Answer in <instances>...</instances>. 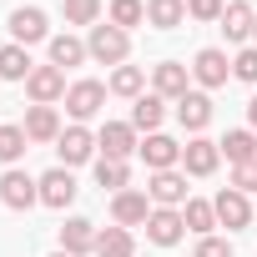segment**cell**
Masks as SVG:
<instances>
[{
  "mask_svg": "<svg viewBox=\"0 0 257 257\" xmlns=\"http://www.w3.org/2000/svg\"><path fill=\"white\" fill-rule=\"evenodd\" d=\"M86 51H91L96 66H126V56H132V36H126L121 26H111V21H101V26L86 31Z\"/></svg>",
  "mask_w": 257,
  "mask_h": 257,
  "instance_id": "obj_1",
  "label": "cell"
},
{
  "mask_svg": "<svg viewBox=\"0 0 257 257\" xmlns=\"http://www.w3.org/2000/svg\"><path fill=\"white\" fill-rule=\"evenodd\" d=\"M41 202V182L21 167H6V177H0V207H11V212H31Z\"/></svg>",
  "mask_w": 257,
  "mask_h": 257,
  "instance_id": "obj_2",
  "label": "cell"
},
{
  "mask_svg": "<svg viewBox=\"0 0 257 257\" xmlns=\"http://www.w3.org/2000/svg\"><path fill=\"white\" fill-rule=\"evenodd\" d=\"M96 147H101V157H111V162H132L137 147H142V132H137L132 121H106L101 132H96Z\"/></svg>",
  "mask_w": 257,
  "mask_h": 257,
  "instance_id": "obj_3",
  "label": "cell"
},
{
  "mask_svg": "<svg viewBox=\"0 0 257 257\" xmlns=\"http://www.w3.org/2000/svg\"><path fill=\"white\" fill-rule=\"evenodd\" d=\"M11 41L16 46H41V41H51V16L41 11V6H16L11 11Z\"/></svg>",
  "mask_w": 257,
  "mask_h": 257,
  "instance_id": "obj_4",
  "label": "cell"
},
{
  "mask_svg": "<svg viewBox=\"0 0 257 257\" xmlns=\"http://www.w3.org/2000/svg\"><path fill=\"white\" fill-rule=\"evenodd\" d=\"M66 91H71V86H66V71L51 66V61L36 66V71L26 76V96H31V106H56V101H66Z\"/></svg>",
  "mask_w": 257,
  "mask_h": 257,
  "instance_id": "obj_5",
  "label": "cell"
},
{
  "mask_svg": "<svg viewBox=\"0 0 257 257\" xmlns=\"http://www.w3.org/2000/svg\"><path fill=\"white\" fill-rule=\"evenodd\" d=\"M101 106H106V86L101 81H71V91H66V111H71V121L76 126H86L91 116H101Z\"/></svg>",
  "mask_w": 257,
  "mask_h": 257,
  "instance_id": "obj_6",
  "label": "cell"
},
{
  "mask_svg": "<svg viewBox=\"0 0 257 257\" xmlns=\"http://www.w3.org/2000/svg\"><path fill=\"white\" fill-rule=\"evenodd\" d=\"M147 197H152V207H187L192 202V192H187V172L182 167H172V172H152V182H147Z\"/></svg>",
  "mask_w": 257,
  "mask_h": 257,
  "instance_id": "obj_7",
  "label": "cell"
},
{
  "mask_svg": "<svg viewBox=\"0 0 257 257\" xmlns=\"http://www.w3.org/2000/svg\"><path fill=\"white\" fill-rule=\"evenodd\" d=\"M56 152H61V167H86V162H96V132H86V126H66L61 132V142H56Z\"/></svg>",
  "mask_w": 257,
  "mask_h": 257,
  "instance_id": "obj_8",
  "label": "cell"
},
{
  "mask_svg": "<svg viewBox=\"0 0 257 257\" xmlns=\"http://www.w3.org/2000/svg\"><path fill=\"white\" fill-rule=\"evenodd\" d=\"M227 76H232V61H227V51H222V46H207V51H197V61H192V81H197L202 91H217V86H227Z\"/></svg>",
  "mask_w": 257,
  "mask_h": 257,
  "instance_id": "obj_9",
  "label": "cell"
},
{
  "mask_svg": "<svg viewBox=\"0 0 257 257\" xmlns=\"http://www.w3.org/2000/svg\"><path fill=\"white\" fill-rule=\"evenodd\" d=\"M152 91L162 96V101H182L187 91H192V66H182V61H162V66H152Z\"/></svg>",
  "mask_w": 257,
  "mask_h": 257,
  "instance_id": "obj_10",
  "label": "cell"
},
{
  "mask_svg": "<svg viewBox=\"0 0 257 257\" xmlns=\"http://www.w3.org/2000/svg\"><path fill=\"white\" fill-rule=\"evenodd\" d=\"M222 167V147L212 142V137H187V147H182V172L187 177H212Z\"/></svg>",
  "mask_w": 257,
  "mask_h": 257,
  "instance_id": "obj_11",
  "label": "cell"
},
{
  "mask_svg": "<svg viewBox=\"0 0 257 257\" xmlns=\"http://www.w3.org/2000/svg\"><path fill=\"white\" fill-rule=\"evenodd\" d=\"M147 217H152V197L142 187H126V192L111 197V222L116 227H147Z\"/></svg>",
  "mask_w": 257,
  "mask_h": 257,
  "instance_id": "obj_12",
  "label": "cell"
},
{
  "mask_svg": "<svg viewBox=\"0 0 257 257\" xmlns=\"http://www.w3.org/2000/svg\"><path fill=\"white\" fill-rule=\"evenodd\" d=\"M41 182V207H56V212H66L71 202H76V177H71V167H51L46 177H36Z\"/></svg>",
  "mask_w": 257,
  "mask_h": 257,
  "instance_id": "obj_13",
  "label": "cell"
},
{
  "mask_svg": "<svg viewBox=\"0 0 257 257\" xmlns=\"http://www.w3.org/2000/svg\"><path fill=\"white\" fill-rule=\"evenodd\" d=\"M212 207H217V227H227V232H242V227L252 222V202H247V192H237V187H222V192L212 197Z\"/></svg>",
  "mask_w": 257,
  "mask_h": 257,
  "instance_id": "obj_14",
  "label": "cell"
},
{
  "mask_svg": "<svg viewBox=\"0 0 257 257\" xmlns=\"http://www.w3.org/2000/svg\"><path fill=\"white\" fill-rule=\"evenodd\" d=\"M137 157H142L152 172H172V167H182V142H172L167 132H152V137L137 147Z\"/></svg>",
  "mask_w": 257,
  "mask_h": 257,
  "instance_id": "obj_15",
  "label": "cell"
},
{
  "mask_svg": "<svg viewBox=\"0 0 257 257\" xmlns=\"http://www.w3.org/2000/svg\"><path fill=\"white\" fill-rule=\"evenodd\" d=\"M177 121H182L187 137H202L207 126H212V96H207V91H187V96L177 101Z\"/></svg>",
  "mask_w": 257,
  "mask_h": 257,
  "instance_id": "obj_16",
  "label": "cell"
},
{
  "mask_svg": "<svg viewBox=\"0 0 257 257\" xmlns=\"http://www.w3.org/2000/svg\"><path fill=\"white\" fill-rule=\"evenodd\" d=\"M147 237H152L157 247H177V242L187 237L182 212H177V207H152V217H147Z\"/></svg>",
  "mask_w": 257,
  "mask_h": 257,
  "instance_id": "obj_17",
  "label": "cell"
},
{
  "mask_svg": "<svg viewBox=\"0 0 257 257\" xmlns=\"http://www.w3.org/2000/svg\"><path fill=\"white\" fill-rule=\"evenodd\" d=\"M222 36L232 41V46H242V41H252V26H257V11L247 6V0H227V11H222Z\"/></svg>",
  "mask_w": 257,
  "mask_h": 257,
  "instance_id": "obj_18",
  "label": "cell"
},
{
  "mask_svg": "<svg viewBox=\"0 0 257 257\" xmlns=\"http://www.w3.org/2000/svg\"><path fill=\"white\" fill-rule=\"evenodd\" d=\"M21 126H26V137H31V142H41V147H46V142H61V132H66L56 106H31Z\"/></svg>",
  "mask_w": 257,
  "mask_h": 257,
  "instance_id": "obj_19",
  "label": "cell"
},
{
  "mask_svg": "<svg viewBox=\"0 0 257 257\" xmlns=\"http://www.w3.org/2000/svg\"><path fill=\"white\" fill-rule=\"evenodd\" d=\"M96 222H86V217H66V227H61V252H71V257H86V252H96Z\"/></svg>",
  "mask_w": 257,
  "mask_h": 257,
  "instance_id": "obj_20",
  "label": "cell"
},
{
  "mask_svg": "<svg viewBox=\"0 0 257 257\" xmlns=\"http://www.w3.org/2000/svg\"><path fill=\"white\" fill-rule=\"evenodd\" d=\"M162 121H167V101L157 96V91H147V96H137L132 101V126H137V132H162Z\"/></svg>",
  "mask_w": 257,
  "mask_h": 257,
  "instance_id": "obj_21",
  "label": "cell"
},
{
  "mask_svg": "<svg viewBox=\"0 0 257 257\" xmlns=\"http://www.w3.org/2000/svg\"><path fill=\"white\" fill-rule=\"evenodd\" d=\"M96 257H137V237H132V227H101L96 232Z\"/></svg>",
  "mask_w": 257,
  "mask_h": 257,
  "instance_id": "obj_22",
  "label": "cell"
},
{
  "mask_svg": "<svg viewBox=\"0 0 257 257\" xmlns=\"http://www.w3.org/2000/svg\"><path fill=\"white\" fill-rule=\"evenodd\" d=\"M46 51H51V66H61V71H66V66L91 61L86 41H81V36H71V31H66V36H51V41H46Z\"/></svg>",
  "mask_w": 257,
  "mask_h": 257,
  "instance_id": "obj_23",
  "label": "cell"
},
{
  "mask_svg": "<svg viewBox=\"0 0 257 257\" xmlns=\"http://www.w3.org/2000/svg\"><path fill=\"white\" fill-rule=\"evenodd\" d=\"M106 91H111V96H126V101H137V96H147V71H142V66H116L111 81H106Z\"/></svg>",
  "mask_w": 257,
  "mask_h": 257,
  "instance_id": "obj_24",
  "label": "cell"
},
{
  "mask_svg": "<svg viewBox=\"0 0 257 257\" xmlns=\"http://www.w3.org/2000/svg\"><path fill=\"white\" fill-rule=\"evenodd\" d=\"M31 71H36V61H31L26 46H16V41H11V46H0V81H21V86H26Z\"/></svg>",
  "mask_w": 257,
  "mask_h": 257,
  "instance_id": "obj_25",
  "label": "cell"
},
{
  "mask_svg": "<svg viewBox=\"0 0 257 257\" xmlns=\"http://www.w3.org/2000/svg\"><path fill=\"white\" fill-rule=\"evenodd\" d=\"M26 152H31L26 126H21V121H0V162H6V167H16Z\"/></svg>",
  "mask_w": 257,
  "mask_h": 257,
  "instance_id": "obj_26",
  "label": "cell"
},
{
  "mask_svg": "<svg viewBox=\"0 0 257 257\" xmlns=\"http://www.w3.org/2000/svg\"><path fill=\"white\" fill-rule=\"evenodd\" d=\"M217 147H222V157H227L232 167H242V162H257V137L247 132V126H237V132H227V137H222Z\"/></svg>",
  "mask_w": 257,
  "mask_h": 257,
  "instance_id": "obj_27",
  "label": "cell"
},
{
  "mask_svg": "<svg viewBox=\"0 0 257 257\" xmlns=\"http://www.w3.org/2000/svg\"><path fill=\"white\" fill-rule=\"evenodd\" d=\"M182 21H187V0H147V26L177 31Z\"/></svg>",
  "mask_w": 257,
  "mask_h": 257,
  "instance_id": "obj_28",
  "label": "cell"
},
{
  "mask_svg": "<svg viewBox=\"0 0 257 257\" xmlns=\"http://www.w3.org/2000/svg\"><path fill=\"white\" fill-rule=\"evenodd\" d=\"M96 187L101 192H126L132 187V172H126V162H111V157H96Z\"/></svg>",
  "mask_w": 257,
  "mask_h": 257,
  "instance_id": "obj_29",
  "label": "cell"
},
{
  "mask_svg": "<svg viewBox=\"0 0 257 257\" xmlns=\"http://www.w3.org/2000/svg\"><path fill=\"white\" fill-rule=\"evenodd\" d=\"M182 222H187V232L212 237V227H217V207H212V202H202V197H192V202L182 207Z\"/></svg>",
  "mask_w": 257,
  "mask_h": 257,
  "instance_id": "obj_30",
  "label": "cell"
},
{
  "mask_svg": "<svg viewBox=\"0 0 257 257\" xmlns=\"http://www.w3.org/2000/svg\"><path fill=\"white\" fill-rule=\"evenodd\" d=\"M111 26L132 36V26H147V0H111Z\"/></svg>",
  "mask_w": 257,
  "mask_h": 257,
  "instance_id": "obj_31",
  "label": "cell"
},
{
  "mask_svg": "<svg viewBox=\"0 0 257 257\" xmlns=\"http://www.w3.org/2000/svg\"><path fill=\"white\" fill-rule=\"evenodd\" d=\"M61 16H66V26H101V0H66L61 6Z\"/></svg>",
  "mask_w": 257,
  "mask_h": 257,
  "instance_id": "obj_32",
  "label": "cell"
},
{
  "mask_svg": "<svg viewBox=\"0 0 257 257\" xmlns=\"http://www.w3.org/2000/svg\"><path fill=\"white\" fill-rule=\"evenodd\" d=\"M232 76L247 81V86H257V46H242V51L232 56Z\"/></svg>",
  "mask_w": 257,
  "mask_h": 257,
  "instance_id": "obj_33",
  "label": "cell"
},
{
  "mask_svg": "<svg viewBox=\"0 0 257 257\" xmlns=\"http://www.w3.org/2000/svg\"><path fill=\"white\" fill-rule=\"evenodd\" d=\"M222 11H227V0H187L192 21H222Z\"/></svg>",
  "mask_w": 257,
  "mask_h": 257,
  "instance_id": "obj_34",
  "label": "cell"
},
{
  "mask_svg": "<svg viewBox=\"0 0 257 257\" xmlns=\"http://www.w3.org/2000/svg\"><path fill=\"white\" fill-rule=\"evenodd\" d=\"M232 187L252 197V192H257V162H242V167H232Z\"/></svg>",
  "mask_w": 257,
  "mask_h": 257,
  "instance_id": "obj_35",
  "label": "cell"
},
{
  "mask_svg": "<svg viewBox=\"0 0 257 257\" xmlns=\"http://www.w3.org/2000/svg\"><path fill=\"white\" fill-rule=\"evenodd\" d=\"M197 257H237L227 237H197Z\"/></svg>",
  "mask_w": 257,
  "mask_h": 257,
  "instance_id": "obj_36",
  "label": "cell"
},
{
  "mask_svg": "<svg viewBox=\"0 0 257 257\" xmlns=\"http://www.w3.org/2000/svg\"><path fill=\"white\" fill-rule=\"evenodd\" d=\"M247 121H252V132H257V96L247 101Z\"/></svg>",
  "mask_w": 257,
  "mask_h": 257,
  "instance_id": "obj_37",
  "label": "cell"
},
{
  "mask_svg": "<svg viewBox=\"0 0 257 257\" xmlns=\"http://www.w3.org/2000/svg\"><path fill=\"white\" fill-rule=\"evenodd\" d=\"M51 257H71V252H51Z\"/></svg>",
  "mask_w": 257,
  "mask_h": 257,
  "instance_id": "obj_38",
  "label": "cell"
},
{
  "mask_svg": "<svg viewBox=\"0 0 257 257\" xmlns=\"http://www.w3.org/2000/svg\"><path fill=\"white\" fill-rule=\"evenodd\" d=\"M252 46H257V26H252Z\"/></svg>",
  "mask_w": 257,
  "mask_h": 257,
  "instance_id": "obj_39",
  "label": "cell"
}]
</instances>
